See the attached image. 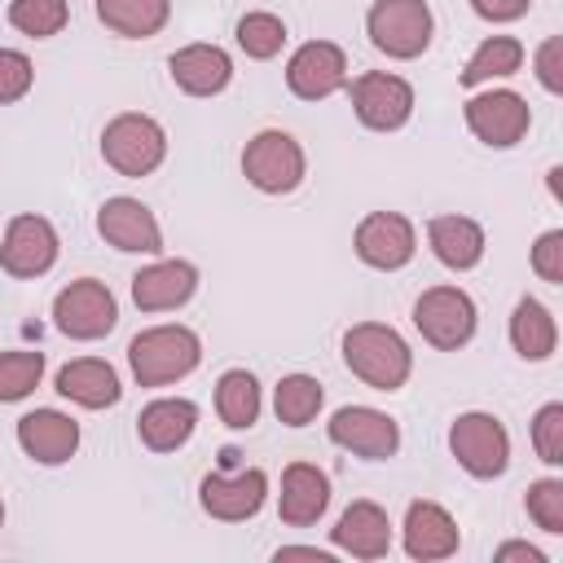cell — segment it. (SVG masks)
Returning a JSON list of instances; mask_svg holds the SVG:
<instances>
[{
	"instance_id": "cell-25",
	"label": "cell",
	"mask_w": 563,
	"mask_h": 563,
	"mask_svg": "<svg viewBox=\"0 0 563 563\" xmlns=\"http://www.w3.org/2000/svg\"><path fill=\"white\" fill-rule=\"evenodd\" d=\"M427 242H431V255L453 273H466L484 260V229L471 216H431Z\"/></svg>"
},
{
	"instance_id": "cell-32",
	"label": "cell",
	"mask_w": 563,
	"mask_h": 563,
	"mask_svg": "<svg viewBox=\"0 0 563 563\" xmlns=\"http://www.w3.org/2000/svg\"><path fill=\"white\" fill-rule=\"evenodd\" d=\"M9 22H13V31L31 35V40H48V35L66 31L70 4L66 0H9Z\"/></svg>"
},
{
	"instance_id": "cell-19",
	"label": "cell",
	"mask_w": 563,
	"mask_h": 563,
	"mask_svg": "<svg viewBox=\"0 0 563 563\" xmlns=\"http://www.w3.org/2000/svg\"><path fill=\"white\" fill-rule=\"evenodd\" d=\"M400 532H405V554L418 563L449 559V554H457V541H462L457 519L440 501H409Z\"/></svg>"
},
{
	"instance_id": "cell-26",
	"label": "cell",
	"mask_w": 563,
	"mask_h": 563,
	"mask_svg": "<svg viewBox=\"0 0 563 563\" xmlns=\"http://www.w3.org/2000/svg\"><path fill=\"white\" fill-rule=\"evenodd\" d=\"M510 343H515V352H519L523 361H550L554 347H559L554 312H550L541 299L523 295V299L515 303V312H510Z\"/></svg>"
},
{
	"instance_id": "cell-34",
	"label": "cell",
	"mask_w": 563,
	"mask_h": 563,
	"mask_svg": "<svg viewBox=\"0 0 563 563\" xmlns=\"http://www.w3.org/2000/svg\"><path fill=\"white\" fill-rule=\"evenodd\" d=\"M523 506H528V519L541 532H563V479H554V475L532 479Z\"/></svg>"
},
{
	"instance_id": "cell-18",
	"label": "cell",
	"mask_w": 563,
	"mask_h": 563,
	"mask_svg": "<svg viewBox=\"0 0 563 563\" xmlns=\"http://www.w3.org/2000/svg\"><path fill=\"white\" fill-rule=\"evenodd\" d=\"M18 444L40 466H62L79 449V422L62 409H31L18 418Z\"/></svg>"
},
{
	"instance_id": "cell-36",
	"label": "cell",
	"mask_w": 563,
	"mask_h": 563,
	"mask_svg": "<svg viewBox=\"0 0 563 563\" xmlns=\"http://www.w3.org/2000/svg\"><path fill=\"white\" fill-rule=\"evenodd\" d=\"M31 84H35L31 57L18 53V48H0V106L22 101V97L31 92Z\"/></svg>"
},
{
	"instance_id": "cell-5",
	"label": "cell",
	"mask_w": 563,
	"mask_h": 563,
	"mask_svg": "<svg viewBox=\"0 0 563 563\" xmlns=\"http://www.w3.org/2000/svg\"><path fill=\"white\" fill-rule=\"evenodd\" d=\"M303 172H308L303 145L282 128L255 132L246 141V150H242V176L260 194H295L303 185Z\"/></svg>"
},
{
	"instance_id": "cell-1",
	"label": "cell",
	"mask_w": 563,
	"mask_h": 563,
	"mask_svg": "<svg viewBox=\"0 0 563 563\" xmlns=\"http://www.w3.org/2000/svg\"><path fill=\"white\" fill-rule=\"evenodd\" d=\"M343 365L374 391H400L413 374V352L400 330L383 321H356L343 334Z\"/></svg>"
},
{
	"instance_id": "cell-6",
	"label": "cell",
	"mask_w": 563,
	"mask_h": 563,
	"mask_svg": "<svg viewBox=\"0 0 563 563\" xmlns=\"http://www.w3.org/2000/svg\"><path fill=\"white\" fill-rule=\"evenodd\" d=\"M53 325L75 339V343H92V339H106L114 325H119V303L110 295L106 282L97 277H79L70 286L57 290L53 299Z\"/></svg>"
},
{
	"instance_id": "cell-38",
	"label": "cell",
	"mask_w": 563,
	"mask_h": 563,
	"mask_svg": "<svg viewBox=\"0 0 563 563\" xmlns=\"http://www.w3.org/2000/svg\"><path fill=\"white\" fill-rule=\"evenodd\" d=\"M559 57H563V40L550 35V40L537 48V79H541L545 92H563V66H559Z\"/></svg>"
},
{
	"instance_id": "cell-3",
	"label": "cell",
	"mask_w": 563,
	"mask_h": 563,
	"mask_svg": "<svg viewBox=\"0 0 563 563\" xmlns=\"http://www.w3.org/2000/svg\"><path fill=\"white\" fill-rule=\"evenodd\" d=\"M101 158L119 176L141 180V176L158 172V163L167 158V132L158 119H150L141 110H123L101 128Z\"/></svg>"
},
{
	"instance_id": "cell-20",
	"label": "cell",
	"mask_w": 563,
	"mask_h": 563,
	"mask_svg": "<svg viewBox=\"0 0 563 563\" xmlns=\"http://www.w3.org/2000/svg\"><path fill=\"white\" fill-rule=\"evenodd\" d=\"M172 84L189 97H220L233 79V57L220 44H185L167 57Z\"/></svg>"
},
{
	"instance_id": "cell-9",
	"label": "cell",
	"mask_w": 563,
	"mask_h": 563,
	"mask_svg": "<svg viewBox=\"0 0 563 563\" xmlns=\"http://www.w3.org/2000/svg\"><path fill=\"white\" fill-rule=\"evenodd\" d=\"M347 97H352V114L369 132H396L413 114V88H409V79H400L391 70H365V75H356L347 84Z\"/></svg>"
},
{
	"instance_id": "cell-13",
	"label": "cell",
	"mask_w": 563,
	"mask_h": 563,
	"mask_svg": "<svg viewBox=\"0 0 563 563\" xmlns=\"http://www.w3.org/2000/svg\"><path fill=\"white\" fill-rule=\"evenodd\" d=\"M466 128L475 132V141L493 145V150H510L528 136L532 128V110L519 92L510 88H488V92H475L466 101Z\"/></svg>"
},
{
	"instance_id": "cell-8",
	"label": "cell",
	"mask_w": 563,
	"mask_h": 563,
	"mask_svg": "<svg viewBox=\"0 0 563 563\" xmlns=\"http://www.w3.org/2000/svg\"><path fill=\"white\" fill-rule=\"evenodd\" d=\"M413 325L431 347L457 352L475 339V299L462 286H431L413 303Z\"/></svg>"
},
{
	"instance_id": "cell-29",
	"label": "cell",
	"mask_w": 563,
	"mask_h": 563,
	"mask_svg": "<svg viewBox=\"0 0 563 563\" xmlns=\"http://www.w3.org/2000/svg\"><path fill=\"white\" fill-rule=\"evenodd\" d=\"M523 66V44L515 35H488L462 66V88H479V84H493V79H506Z\"/></svg>"
},
{
	"instance_id": "cell-21",
	"label": "cell",
	"mask_w": 563,
	"mask_h": 563,
	"mask_svg": "<svg viewBox=\"0 0 563 563\" xmlns=\"http://www.w3.org/2000/svg\"><path fill=\"white\" fill-rule=\"evenodd\" d=\"M330 541L352 559H383L391 550V519L378 501L361 497L339 515V523L330 528Z\"/></svg>"
},
{
	"instance_id": "cell-23",
	"label": "cell",
	"mask_w": 563,
	"mask_h": 563,
	"mask_svg": "<svg viewBox=\"0 0 563 563\" xmlns=\"http://www.w3.org/2000/svg\"><path fill=\"white\" fill-rule=\"evenodd\" d=\"M330 506V475L312 462H290L282 471V493H277V515L290 528H308L325 515Z\"/></svg>"
},
{
	"instance_id": "cell-22",
	"label": "cell",
	"mask_w": 563,
	"mask_h": 563,
	"mask_svg": "<svg viewBox=\"0 0 563 563\" xmlns=\"http://www.w3.org/2000/svg\"><path fill=\"white\" fill-rule=\"evenodd\" d=\"M198 427V405L185 396H158L136 413V435L150 453H176Z\"/></svg>"
},
{
	"instance_id": "cell-40",
	"label": "cell",
	"mask_w": 563,
	"mask_h": 563,
	"mask_svg": "<svg viewBox=\"0 0 563 563\" xmlns=\"http://www.w3.org/2000/svg\"><path fill=\"white\" fill-rule=\"evenodd\" d=\"M497 563H545V554L537 550V545H528V541H506V545H497V554H493Z\"/></svg>"
},
{
	"instance_id": "cell-10",
	"label": "cell",
	"mask_w": 563,
	"mask_h": 563,
	"mask_svg": "<svg viewBox=\"0 0 563 563\" xmlns=\"http://www.w3.org/2000/svg\"><path fill=\"white\" fill-rule=\"evenodd\" d=\"M57 251H62L57 229H53L44 216L22 211V216L9 220V229H4V238H0V268H4L9 277L31 282V277H44V273L57 264Z\"/></svg>"
},
{
	"instance_id": "cell-24",
	"label": "cell",
	"mask_w": 563,
	"mask_h": 563,
	"mask_svg": "<svg viewBox=\"0 0 563 563\" xmlns=\"http://www.w3.org/2000/svg\"><path fill=\"white\" fill-rule=\"evenodd\" d=\"M57 391L79 409H110V405H119L123 383H119V369L110 361L79 356V361H66L57 369Z\"/></svg>"
},
{
	"instance_id": "cell-2",
	"label": "cell",
	"mask_w": 563,
	"mask_h": 563,
	"mask_svg": "<svg viewBox=\"0 0 563 563\" xmlns=\"http://www.w3.org/2000/svg\"><path fill=\"white\" fill-rule=\"evenodd\" d=\"M202 361V339L189 325H150L128 343V365L141 387H167L194 374Z\"/></svg>"
},
{
	"instance_id": "cell-16",
	"label": "cell",
	"mask_w": 563,
	"mask_h": 563,
	"mask_svg": "<svg viewBox=\"0 0 563 563\" xmlns=\"http://www.w3.org/2000/svg\"><path fill=\"white\" fill-rule=\"evenodd\" d=\"M97 233L114 246V251H132V255H158L163 251V229L154 220V211L141 198H106L97 211Z\"/></svg>"
},
{
	"instance_id": "cell-7",
	"label": "cell",
	"mask_w": 563,
	"mask_h": 563,
	"mask_svg": "<svg viewBox=\"0 0 563 563\" xmlns=\"http://www.w3.org/2000/svg\"><path fill=\"white\" fill-rule=\"evenodd\" d=\"M449 449L457 457V466L475 479H497L510 466V435L501 427V418L493 413H457L449 427Z\"/></svg>"
},
{
	"instance_id": "cell-4",
	"label": "cell",
	"mask_w": 563,
	"mask_h": 563,
	"mask_svg": "<svg viewBox=\"0 0 563 563\" xmlns=\"http://www.w3.org/2000/svg\"><path fill=\"white\" fill-rule=\"evenodd\" d=\"M365 31H369V44L391 62H413L431 48L435 18L427 0H374L365 13Z\"/></svg>"
},
{
	"instance_id": "cell-30",
	"label": "cell",
	"mask_w": 563,
	"mask_h": 563,
	"mask_svg": "<svg viewBox=\"0 0 563 563\" xmlns=\"http://www.w3.org/2000/svg\"><path fill=\"white\" fill-rule=\"evenodd\" d=\"M325 405V391L312 374H286L277 387H273V409H277V422L286 427H308Z\"/></svg>"
},
{
	"instance_id": "cell-15",
	"label": "cell",
	"mask_w": 563,
	"mask_h": 563,
	"mask_svg": "<svg viewBox=\"0 0 563 563\" xmlns=\"http://www.w3.org/2000/svg\"><path fill=\"white\" fill-rule=\"evenodd\" d=\"M198 501L211 519H224V523H242V519H255L260 506L268 501V475L260 466H242V471H211L202 475L198 484Z\"/></svg>"
},
{
	"instance_id": "cell-33",
	"label": "cell",
	"mask_w": 563,
	"mask_h": 563,
	"mask_svg": "<svg viewBox=\"0 0 563 563\" xmlns=\"http://www.w3.org/2000/svg\"><path fill=\"white\" fill-rule=\"evenodd\" d=\"M44 378V352H31V347H13V352H0V405H13V400H26Z\"/></svg>"
},
{
	"instance_id": "cell-17",
	"label": "cell",
	"mask_w": 563,
	"mask_h": 563,
	"mask_svg": "<svg viewBox=\"0 0 563 563\" xmlns=\"http://www.w3.org/2000/svg\"><path fill=\"white\" fill-rule=\"evenodd\" d=\"M198 290V268L189 260H154L132 273V303L141 312H172L185 308Z\"/></svg>"
},
{
	"instance_id": "cell-37",
	"label": "cell",
	"mask_w": 563,
	"mask_h": 563,
	"mask_svg": "<svg viewBox=\"0 0 563 563\" xmlns=\"http://www.w3.org/2000/svg\"><path fill=\"white\" fill-rule=\"evenodd\" d=\"M532 273L550 286H563V229H545L532 246Z\"/></svg>"
},
{
	"instance_id": "cell-31",
	"label": "cell",
	"mask_w": 563,
	"mask_h": 563,
	"mask_svg": "<svg viewBox=\"0 0 563 563\" xmlns=\"http://www.w3.org/2000/svg\"><path fill=\"white\" fill-rule=\"evenodd\" d=\"M233 35H238V48H242L246 57L268 62V57H277L282 44H286V22H282L277 13L255 9V13H242V18H238Z\"/></svg>"
},
{
	"instance_id": "cell-39",
	"label": "cell",
	"mask_w": 563,
	"mask_h": 563,
	"mask_svg": "<svg viewBox=\"0 0 563 563\" xmlns=\"http://www.w3.org/2000/svg\"><path fill=\"white\" fill-rule=\"evenodd\" d=\"M471 9L484 22H519L532 9V0H471Z\"/></svg>"
},
{
	"instance_id": "cell-12",
	"label": "cell",
	"mask_w": 563,
	"mask_h": 563,
	"mask_svg": "<svg viewBox=\"0 0 563 563\" xmlns=\"http://www.w3.org/2000/svg\"><path fill=\"white\" fill-rule=\"evenodd\" d=\"M325 435L339 449H347L356 457H369V462H383V457H391L400 449L396 418L374 409V405H343V409H334L330 422H325Z\"/></svg>"
},
{
	"instance_id": "cell-11",
	"label": "cell",
	"mask_w": 563,
	"mask_h": 563,
	"mask_svg": "<svg viewBox=\"0 0 563 563\" xmlns=\"http://www.w3.org/2000/svg\"><path fill=\"white\" fill-rule=\"evenodd\" d=\"M352 246H356L361 264H369L378 273H396L418 255V233H413V220L400 211H369L356 224Z\"/></svg>"
},
{
	"instance_id": "cell-14",
	"label": "cell",
	"mask_w": 563,
	"mask_h": 563,
	"mask_svg": "<svg viewBox=\"0 0 563 563\" xmlns=\"http://www.w3.org/2000/svg\"><path fill=\"white\" fill-rule=\"evenodd\" d=\"M286 88L299 101H325L347 88V53L334 40H308L286 62Z\"/></svg>"
},
{
	"instance_id": "cell-41",
	"label": "cell",
	"mask_w": 563,
	"mask_h": 563,
	"mask_svg": "<svg viewBox=\"0 0 563 563\" xmlns=\"http://www.w3.org/2000/svg\"><path fill=\"white\" fill-rule=\"evenodd\" d=\"M282 559H317V563H330L334 554H330V550H317V545H282V550H277V563H282Z\"/></svg>"
},
{
	"instance_id": "cell-35",
	"label": "cell",
	"mask_w": 563,
	"mask_h": 563,
	"mask_svg": "<svg viewBox=\"0 0 563 563\" xmlns=\"http://www.w3.org/2000/svg\"><path fill=\"white\" fill-rule=\"evenodd\" d=\"M532 449L545 466H563V405L550 400L532 418Z\"/></svg>"
},
{
	"instance_id": "cell-27",
	"label": "cell",
	"mask_w": 563,
	"mask_h": 563,
	"mask_svg": "<svg viewBox=\"0 0 563 563\" xmlns=\"http://www.w3.org/2000/svg\"><path fill=\"white\" fill-rule=\"evenodd\" d=\"M97 18L123 40H150L167 26L172 0H97Z\"/></svg>"
},
{
	"instance_id": "cell-28",
	"label": "cell",
	"mask_w": 563,
	"mask_h": 563,
	"mask_svg": "<svg viewBox=\"0 0 563 563\" xmlns=\"http://www.w3.org/2000/svg\"><path fill=\"white\" fill-rule=\"evenodd\" d=\"M260 409H264V396H260V383L251 369H224L220 383H216V413L224 427L233 431H251L260 422Z\"/></svg>"
},
{
	"instance_id": "cell-42",
	"label": "cell",
	"mask_w": 563,
	"mask_h": 563,
	"mask_svg": "<svg viewBox=\"0 0 563 563\" xmlns=\"http://www.w3.org/2000/svg\"><path fill=\"white\" fill-rule=\"evenodd\" d=\"M0 528H4V501H0Z\"/></svg>"
}]
</instances>
